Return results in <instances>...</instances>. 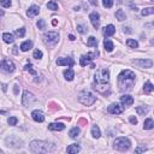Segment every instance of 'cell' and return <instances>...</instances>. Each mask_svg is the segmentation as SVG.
<instances>
[{"label":"cell","instance_id":"obj_15","mask_svg":"<svg viewBox=\"0 0 154 154\" xmlns=\"http://www.w3.org/2000/svg\"><path fill=\"white\" fill-rule=\"evenodd\" d=\"M120 102L123 104V106H131L134 104V98L131 95H123L120 96Z\"/></svg>","mask_w":154,"mask_h":154},{"label":"cell","instance_id":"obj_5","mask_svg":"<svg viewBox=\"0 0 154 154\" xmlns=\"http://www.w3.org/2000/svg\"><path fill=\"white\" fill-rule=\"evenodd\" d=\"M130 141L126 137H118L115 140V142H113V147H115V149L117 151H120V152H124V151H128L130 148Z\"/></svg>","mask_w":154,"mask_h":154},{"label":"cell","instance_id":"obj_29","mask_svg":"<svg viewBox=\"0 0 154 154\" xmlns=\"http://www.w3.org/2000/svg\"><path fill=\"white\" fill-rule=\"evenodd\" d=\"M116 18L118 19L119 22H122V21H124V19L126 18V16H125V12L123 11V10H118L117 12H116Z\"/></svg>","mask_w":154,"mask_h":154},{"label":"cell","instance_id":"obj_28","mask_svg":"<svg viewBox=\"0 0 154 154\" xmlns=\"http://www.w3.org/2000/svg\"><path fill=\"white\" fill-rule=\"evenodd\" d=\"M87 46H89V47H96L98 46V40L94 36H90L88 39V41H87Z\"/></svg>","mask_w":154,"mask_h":154},{"label":"cell","instance_id":"obj_43","mask_svg":"<svg viewBox=\"0 0 154 154\" xmlns=\"http://www.w3.org/2000/svg\"><path fill=\"white\" fill-rule=\"evenodd\" d=\"M130 123H131V124H134V125L137 124V119H136L135 117H130Z\"/></svg>","mask_w":154,"mask_h":154},{"label":"cell","instance_id":"obj_22","mask_svg":"<svg viewBox=\"0 0 154 154\" xmlns=\"http://www.w3.org/2000/svg\"><path fill=\"white\" fill-rule=\"evenodd\" d=\"M92 136L94 138H99L100 136H101V131H100V128L98 125H93V128H92Z\"/></svg>","mask_w":154,"mask_h":154},{"label":"cell","instance_id":"obj_17","mask_svg":"<svg viewBox=\"0 0 154 154\" xmlns=\"http://www.w3.org/2000/svg\"><path fill=\"white\" fill-rule=\"evenodd\" d=\"M115 33H116V28L112 24L107 25V26H105V28H104V35L106 37H110L112 35H115Z\"/></svg>","mask_w":154,"mask_h":154},{"label":"cell","instance_id":"obj_38","mask_svg":"<svg viewBox=\"0 0 154 154\" xmlns=\"http://www.w3.org/2000/svg\"><path fill=\"white\" fill-rule=\"evenodd\" d=\"M33 57H34L35 59H41L42 58V52L40 50H35L34 51V54H33Z\"/></svg>","mask_w":154,"mask_h":154},{"label":"cell","instance_id":"obj_12","mask_svg":"<svg viewBox=\"0 0 154 154\" xmlns=\"http://www.w3.org/2000/svg\"><path fill=\"white\" fill-rule=\"evenodd\" d=\"M135 65H137L138 68H152L153 62L151 59H140V60H134L132 62Z\"/></svg>","mask_w":154,"mask_h":154},{"label":"cell","instance_id":"obj_9","mask_svg":"<svg viewBox=\"0 0 154 154\" xmlns=\"http://www.w3.org/2000/svg\"><path fill=\"white\" fill-rule=\"evenodd\" d=\"M34 101H35V96L33 95L30 92L25 90V92L23 93V96H22V104H23L24 106H30Z\"/></svg>","mask_w":154,"mask_h":154},{"label":"cell","instance_id":"obj_19","mask_svg":"<svg viewBox=\"0 0 154 154\" xmlns=\"http://www.w3.org/2000/svg\"><path fill=\"white\" fill-rule=\"evenodd\" d=\"M66 151H68V153H70V154L78 153L79 151H81V146L77 145V143H72V145H70L68 147V148H66Z\"/></svg>","mask_w":154,"mask_h":154},{"label":"cell","instance_id":"obj_13","mask_svg":"<svg viewBox=\"0 0 154 154\" xmlns=\"http://www.w3.org/2000/svg\"><path fill=\"white\" fill-rule=\"evenodd\" d=\"M89 19H90L93 26H94L95 29H98L99 25H100V16H99V13L98 12H92L89 15Z\"/></svg>","mask_w":154,"mask_h":154},{"label":"cell","instance_id":"obj_36","mask_svg":"<svg viewBox=\"0 0 154 154\" xmlns=\"http://www.w3.org/2000/svg\"><path fill=\"white\" fill-rule=\"evenodd\" d=\"M15 34H16V36H18V37H23V36L25 35V29H24V28H21V29H16Z\"/></svg>","mask_w":154,"mask_h":154},{"label":"cell","instance_id":"obj_8","mask_svg":"<svg viewBox=\"0 0 154 154\" xmlns=\"http://www.w3.org/2000/svg\"><path fill=\"white\" fill-rule=\"evenodd\" d=\"M98 54H99L98 52H94V53H88V54H85V56H82L81 60H79V64H81V66L88 65L93 59H95L98 57Z\"/></svg>","mask_w":154,"mask_h":154},{"label":"cell","instance_id":"obj_26","mask_svg":"<svg viewBox=\"0 0 154 154\" xmlns=\"http://www.w3.org/2000/svg\"><path fill=\"white\" fill-rule=\"evenodd\" d=\"M104 46H105V50H106L107 52H112L113 48H115V46H113V42L110 41V40H105Z\"/></svg>","mask_w":154,"mask_h":154},{"label":"cell","instance_id":"obj_44","mask_svg":"<svg viewBox=\"0 0 154 154\" xmlns=\"http://www.w3.org/2000/svg\"><path fill=\"white\" fill-rule=\"evenodd\" d=\"M90 4L94 6H98V0H90Z\"/></svg>","mask_w":154,"mask_h":154},{"label":"cell","instance_id":"obj_11","mask_svg":"<svg viewBox=\"0 0 154 154\" xmlns=\"http://www.w3.org/2000/svg\"><path fill=\"white\" fill-rule=\"evenodd\" d=\"M107 111L111 115H120L123 112V107L119 104H111L109 107H107Z\"/></svg>","mask_w":154,"mask_h":154},{"label":"cell","instance_id":"obj_27","mask_svg":"<svg viewBox=\"0 0 154 154\" xmlns=\"http://www.w3.org/2000/svg\"><path fill=\"white\" fill-rule=\"evenodd\" d=\"M69 135H70L71 138H76V137L79 135V128H77V126L72 128V129L69 131Z\"/></svg>","mask_w":154,"mask_h":154},{"label":"cell","instance_id":"obj_14","mask_svg":"<svg viewBox=\"0 0 154 154\" xmlns=\"http://www.w3.org/2000/svg\"><path fill=\"white\" fill-rule=\"evenodd\" d=\"M31 117H33V119H34L35 122H37V123H42L43 120H45V115H43V112L39 111V110L33 111V112H31Z\"/></svg>","mask_w":154,"mask_h":154},{"label":"cell","instance_id":"obj_32","mask_svg":"<svg viewBox=\"0 0 154 154\" xmlns=\"http://www.w3.org/2000/svg\"><path fill=\"white\" fill-rule=\"evenodd\" d=\"M136 111H137L138 115L145 116L146 113L148 112V109H147V107H145V106H138V107H136Z\"/></svg>","mask_w":154,"mask_h":154},{"label":"cell","instance_id":"obj_37","mask_svg":"<svg viewBox=\"0 0 154 154\" xmlns=\"http://www.w3.org/2000/svg\"><path fill=\"white\" fill-rule=\"evenodd\" d=\"M24 70L25 71H28V72H30L31 75H36V71L33 69V66H31V64H28V65H25V68H24Z\"/></svg>","mask_w":154,"mask_h":154},{"label":"cell","instance_id":"obj_23","mask_svg":"<svg viewBox=\"0 0 154 154\" xmlns=\"http://www.w3.org/2000/svg\"><path fill=\"white\" fill-rule=\"evenodd\" d=\"M143 128L146 130H151L154 128V122H153V119L152 118H147L145 120V123H143Z\"/></svg>","mask_w":154,"mask_h":154},{"label":"cell","instance_id":"obj_6","mask_svg":"<svg viewBox=\"0 0 154 154\" xmlns=\"http://www.w3.org/2000/svg\"><path fill=\"white\" fill-rule=\"evenodd\" d=\"M43 40L47 45H56L59 40V34L56 31H48L43 35Z\"/></svg>","mask_w":154,"mask_h":154},{"label":"cell","instance_id":"obj_21","mask_svg":"<svg viewBox=\"0 0 154 154\" xmlns=\"http://www.w3.org/2000/svg\"><path fill=\"white\" fill-rule=\"evenodd\" d=\"M3 40H4L5 43H12L13 41H15V37H13V35L11 34V33H4Z\"/></svg>","mask_w":154,"mask_h":154},{"label":"cell","instance_id":"obj_39","mask_svg":"<svg viewBox=\"0 0 154 154\" xmlns=\"http://www.w3.org/2000/svg\"><path fill=\"white\" fill-rule=\"evenodd\" d=\"M17 122H18V119H17L16 117H10V118L7 119V123H9L10 125H16Z\"/></svg>","mask_w":154,"mask_h":154},{"label":"cell","instance_id":"obj_35","mask_svg":"<svg viewBox=\"0 0 154 154\" xmlns=\"http://www.w3.org/2000/svg\"><path fill=\"white\" fill-rule=\"evenodd\" d=\"M36 25H37V28H39L40 30H43V29L46 28L45 19H39V21H37V23H36Z\"/></svg>","mask_w":154,"mask_h":154},{"label":"cell","instance_id":"obj_2","mask_svg":"<svg viewBox=\"0 0 154 154\" xmlns=\"http://www.w3.org/2000/svg\"><path fill=\"white\" fill-rule=\"evenodd\" d=\"M94 88L98 89L100 92L101 87H105V88H109V81H110V71L109 69L102 68V69H99L96 71V73L94 75Z\"/></svg>","mask_w":154,"mask_h":154},{"label":"cell","instance_id":"obj_20","mask_svg":"<svg viewBox=\"0 0 154 154\" xmlns=\"http://www.w3.org/2000/svg\"><path fill=\"white\" fill-rule=\"evenodd\" d=\"M64 76H65V79H68V81H72L73 77H75V72L71 68L64 70Z\"/></svg>","mask_w":154,"mask_h":154},{"label":"cell","instance_id":"obj_4","mask_svg":"<svg viewBox=\"0 0 154 154\" xmlns=\"http://www.w3.org/2000/svg\"><path fill=\"white\" fill-rule=\"evenodd\" d=\"M78 101L81 102V104H83V105H85V106H90V105H93V104L96 101V98L90 92L83 90V92L79 93V95H78Z\"/></svg>","mask_w":154,"mask_h":154},{"label":"cell","instance_id":"obj_24","mask_svg":"<svg viewBox=\"0 0 154 154\" xmlns=\"http://www.w3.org/2000/svg\"><path fill=\"white\" fill-rule=\"evenodd\" d=\"M153 89H154V87H153V84H152L149 81L145 83V85H143V92H145V94H151V93L153 92Z\"/></svg>","mask_w":154,"mask_h":154},{"label":"cell","instance_id":"obj_41","mask_svg":"<svg viewBox=\"0 0 154 154\" xmlns=\"http://www.w3.org/2000/svg\"><path fill=\"white\" fill-rule=\"evenodd\" d=\"M77 31H78V33H81V34H84V33L87 31V29L84 28L83 25H77Z\"/></svg>","mask_w":154,"mask_h":154},{"label":"cell","instance_id":"obj_34","mask_svg":"<svg viewBox=\"0 0 154 154\" xmlns=\"http://www.w3.org/2000/svg\"><path fill=\"white\" fill-rule=\"evenodd\" d=\"M154 13V9L153 7H148V9H143L142 10V16H148V15H153Z\"/></svg>","mask_w":154,"mask_h":154},{"label":"cell","instance_id":"obj_45","mask_svg":"<svg viewBox=\"0 0 154 154\" xmlns=\"http://www.w3.org/2000/svg\"><path fill=\"white\" fill-rule=\"evenodd\" d=\"M69 39L71 40V41H73V40H75V36H73V35H69Z\"/></svg>","mask_w":154,"mask_h":154},{"label":"cell","instance_id":"obj_10","mask_svg":"<svg viewBox=\"0 0 154 154\" xmlns=\"http://www.w3.org/2000/svg\"><path fill=\"white\" fill-rule=\"evenodd\" d=\"M56 63H57V65H59V66H62V65H66L68 68H72L73 64H75V62H73V59H72V58H70V57H68V58H58Z\"/></svg>","mask_w":154,"mask_h":154},{"label":"cell","instance_id":"obj_18","mask_svg":"<svg viewBox=\"0 0 154 154\" xmlns=\"http://www.w3.org/2000/svg\"><path fill=\"white\" fill-rule=\"evenodd\" d=\"M40 13V7L39 6H36V5H33V6H30L29 7V10H28V12H26V15H28V17H35V16H37Z\"/></svg>","mask_w":154,"mask_h":154},{"label":"cell","instance_id":"obj_42","mask_svg":"<svg viewBox=\"0 0 154 154\" xmlns=\"http://www.w3.org/2000/svg\"><path fill=\"white\" fill-rule=\"evenodd\" d=\"M146 151V147H143V146H141V147H138V148H136V153H141V152H145Z\"/></svg>","mask_w":154,"mask_h":154},{"label":"cell","instance_id":"obj_3","mask_svg":"<svg viewBox=\"0 0 154 154\" xmlns=\"http://www.w3.org/2000/svg\"><path fill=\"white\" fill-rule=\"evenodd\" d=\"M56 148H57L56 145L45 142V141H37V140L30 143V151L33 153H51V152H54Z\"/></svg>","mask_w":154,"mask_h":154},{"label":"cell","instance_id":"obj_1","mask_svg":"<svg viewBox=\"0 0 154 154\" xmlns=\"http://www.w3.org/2000/svg\"><path fill=\"white\" fill-rule=\"evenodd\" d=\"M135 73L130 70H124L118 75V87L119 90L125 92L132 89L134 83H135Z\"/></svg>","mask_w":154,"mask_h":154},{"label":"cell","instance_id":"obj_33","mask_svg":"<svg viewBox=\"0 0 154 154\" xmlns=\"http://www.w3.org/2000/svg\"><path fill=\"white\" fill-rule=\"evenodd\" d=\"M113 3H115V0H102V5L106 9H111L113 6Z\"/></svg>","mask_w":154,"mask_h":154},{"label":"cell","instance_id":"obj_7","mask_svg":"<svg viewBox=\"0 0 154 154\" xmlns=\"http://www.w3.org/2000/svg\"><path fill=\"white\" fill-rule=\"evenodd\" d=\"M0 69L4 70L5 72H13L15 71V64L10 59H4L0 62Z\"/></svg>","mask_w":154,"mask_h":154},{"label":"cell","instance_id":"obj_31","mask_svg":"<svg viewBox=\"0 0 154 154\" xmlns=\"http://www.w3.org/2000/svg\"><path fill=\"white\" fill-rule=\"evenodd\" d=\"M47 9L52 10V11H57L58 10V4L54 1V0H51V1L47 4Z\"/></svg>","mask_w":154,"mask_h":154},{"label":"cell","instance_id":"obj_46","mask_svg":"<svg viewBox=\"0 0 154 154\" xmlns=\"http://www.w3.org/2000/svg\"><path fill=\"white\" fill-rule=\"evenodd\" d=\"M4 15V11H1V10H0V16H3Z\"/></svg>","mask_w":154,"mask_h":154},{"label":"cell","instance_id":"obj_30","mask_svg":"<svg viewBox=\"0 0 154 154\" xmlns=\"http://www.w3.org/2000/svg\"><path fill=\"white\" fill-rule=\"evenodd\" d=\"M126 45H128L130 48H137L138 47V42L136 41V40H132V39L126 40Z\"/></svg>","mask_w":154,"mask_h":154},{"label":"cell","instance_id":"obj_16","mask_svg":"<svg viewBox=\"0 0 154 154\" xmlns=\"http://www.w3.org/2000/svg\"><path fill=\"white\" fill-rule=\"evenodd\" d=\"M48 129L52 131H62L65 129V125L63 123H51L48 125Z\"/></svg>","mask_w":154,"mask_h":154},{"label":"cell","instance_id":"obj_25","mask_svg":"<svg viewBox=\"0 0 154 154\" xmlns=\"http://www.w3.org/2000/svg\"><path fill=\"white\" fill-rule=\"evenodd\" d=\"M33 47V41H30V40H28V41H25L21 45V50L23 52H26V51H29L30 48Z\"/></svg>","mask_w":154,"mask_h":154},{"label":"cell","instance_id":"obj_40","mask_svg":"<svg viewBox=\"0 0 154 154\" xmlns=\"http://www.w3.org/2000/svg\"><path fill=\"white\" fill-rule=\"evenodd\" d=\"M0 4L4 7H10L11 6V0H0Z\"/></svg>","mask_w":154,"mask_h":154}]
</instances>
